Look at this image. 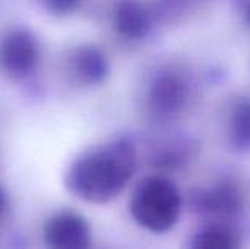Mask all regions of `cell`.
I'll use <instances>...</instances> for the list:
<instances>
[{"label":"cell","mask_w":250,"mask_h":249,"mask_svg":"<svg viewBox=\"0 0 250 249\" xmlns=\"http://www.w3.org/2000/svg\"><path fill=\"white\" fill-rule=\"evenodd\" d=\"M135 173V152L128 143H112L87 156L75 171L77 191L90 202H109L126 188Z\"/></svg>","instance_id":"1"},{"label":"cell","mask_w":250,"mask_h":249,"mask_svg":"<svg viewBox=\"0 0 250 249\" xmlns=\"http://www.w3.org/2000/svg\"><path fill=\"white\" fill-rule=\"evenodd\" d=\"M182 212V196L170 180L151 176L143 180L131 200L135 220L150 232H167L177 224Z\"/></svg>","instance_id":"2"},{"label":"cell","mask_w":250,"mask_h":249,"mask_svg":"<svg viewBox=\"0 0 250 249\" xmlns=\"http://www.w3.org/2000/svg\"><path fill=\"white\" fill-rule=\"evenodd\" d=\"M150 101L158 114L170 116L186 106L188 101V86L175 73H164L155 80L151 87Z\"/></svg>","instance_id":"3"},{"label":"cell","mask_w":250,"mask_h":249,"mask_svg":"<svg viewBox=\"0 0 250 249\" xmlns=\"http://www.w3.org/2000/svg\"><path fill=\"white\" fill-rule=\"evenodd\" d=\"M48 237L55 246L80 248L85 246L89 239V230L83 220L79 217L63 215L55 219L48 227Z\"/></svg>","instance_id":"4"},{"label":"cell","mask_w":250,"mask_h":249,"mask_svg":"<svg viewBox=\"0 0 250 249\" xmlns=\"http://www.w3.org/2000/svg\"><path fill=\"white\" fill-rule=\"evenodd\" d=\"M242 205L240 193L231 184H220L208 191L201 193L198 206L201 212L209 215H231L238 212Z\"/></svg>","instance_id":"5"},{"label":"cell","mask_w":250,"mask_h":249,"mask_svg":"<svg viewBox=\"0 0 250 249\" xmlns=\"http://www.w3.org/2000/svg\"><path fill=\"white\" fill-rule=\"evenodd\" d=\"M0 57L10 72H24L31 68V65L36 60V48L27 36L14 34L5 41Z\"/></svg>","instance_id":"6"},{"label":"cell","mask_w":250,"mask_h":249,"mask_svg":"<svg viewBox=\"0 0 250 249\" xmlns=\"http://www.w3.org/2000/svg\"><path fill=\"white\" fill-rule=\"evenodd\" d=\"M240 234L227 224H209L194 237L192 246L199 249H233L240 244Z\"/></svg>","instance_id":"7"},{"label":"cell","mask_w":250,"mask_h":249,"mask_svg":"<svg viewBox=\"0 0 250 249\" xmlns=\"http://www.w3.org/2000/svg\"><path fill=\"white\" fill-rule=\"evenodd\" d=\"M116 26L128 38H142L150 29V17L140 3L125 2L118 10Z\"/></svg>","instance_id":"8"},{"label":"cell","mask_w":250,"mask_h":249,"mask_svg":"<svg viewBox=\"0 0 250 249\" xmlns=\"http://www.w3.org/2000/svg\"><path fill=\"white\" fill-rule=\"evenodd\" d=\"M231 136L238 149H250V101H242L233 110Z\"/></svg>","instance_id":"9"},{"label":"cell","mask_w":250,"mask_h":249,"mask_svg":"<svg viewBox=\"0 0 250 249\" xmlns=\"http://www.w3.org/2000/svg\"><path fill=\"white\" fill-rule=\"evenodd\" d=\"M53 2H56L55 5L58 7V9H60V7H65V9H68V7L75 2V0H53Z\"/></svg>","instance_id":"10"},{"label":"cell","mask_w":250,"mask_h":249,"mask_svg":"<svg viewBox=\"0 0 250 249\" xmlns=\"http://www.w3.org/2000/svg\"><path fill=\"white\" fill-rule=\"evenodd\" d=\"M245 16H247V21H249V24H250V0H249L247 5H245Z\"/></svg>","instance_id":"11"},{"label":"cell","mask_w":250,"mask_h":249,"mask_svg":"<svg viewBox=\"0 0 250 249\" xmlns=\"http://www.w3.org/2000/svg\"><path fill=\"white\" fill-rule=\"evenodd\" d=\"M0 208H2V198H0Z\"/></svg>","instance_id":"12"}]
</instances>
